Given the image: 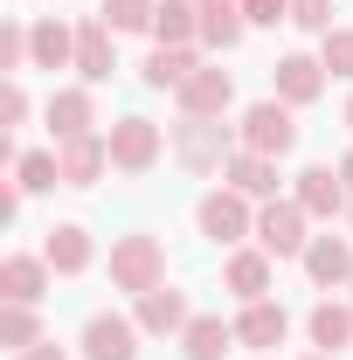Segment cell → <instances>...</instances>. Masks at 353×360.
<instances>
[{"instance_id":"obj_1","label":"cell","mask_w":353,"mask_h":360,"mask_svg":"<svg viewBox=\"0 0 353 360\" xmlns=\"http://www.w3.org/2000/svg\"><path fill=\"white\" fill-rule=\"evenodd\" d=\"M236 146H243V132H229L222 118H180L174 125V160L187 174H222L236 160Z\"/></svg>"},{"instance_id":"obj_2","label":"cell","mask_w":353,"mask_h":360,"mask_svg":"<svg viewBox=\"0 0 353 360\" xmlns=\"http://www.w3.org/2000/svg\"><path fill=\"white\" fill-rule=\"evenodd\" d=\"M153 284H167V250H160V236H118L111 243V291H132L146 298Z\"/></svg>"},{"instance_id":"obj_3","label":"cell","mask_w":353,"mask_h":360,"mask_svg":"<svg viewBox=\"0 0 353 360\" xmlns=\"http://www.w3.org/2000/svg\"><path fill=\"white\" fill-rule=\"evenodd\" d=\"M236 132H243L250 153L284 160V153L298 146V118H291V104H284V97H264V104H250V111H243V125H236Z\"/></svg>"},{"instance_id":"obj_4","label":"cell","mask_w":353,"mask_h":360,"mask_svg":"<svg viewBox=\"0 0 353 360\" xmlns=\"http://www.w3.org/2000/svg\"><path fill=\"white\" fill-rule=\"evenodd\" d=\"M111 167H118V174H153V167H160V153H167V139H160V125H153V118H118V125H111Z\"/></svg>"},{"instance_id":"obj_5","label":"cell","mask_w":353,"mask_h":360,"mask_svg":"<svg viewBox=\"0 0 353 360\" xmlns=\"http://www.w3.org/2000/svg\"><path fill=\"white\" fill-rule=\"evenodd\" d=\"M194 222H201V236H208V243H243V236H257V208H250V194L215 187V194H201Z\"/></svg>"},{"instance_id":"obj_6","label":"cell","mask_w":353,"mask_h":360,"mask_svg":"<svg viewBox=\"0 0 353 360\" xmlns=\"http://www.w3.org/2000/svg\"><path fill=\"white\" fill-rule=\"evenodd\" d=\"M305 208L298 201H264L257 208V250H270V257H305L312 236H305Z\"/></svg>"},{"instance_id":"obj_7","label":"cell","mask_w":353,"mask_h":360,"mask_svg":"<svg viewBox=\"0 0 353 360\" xmlns=\"http://www.w3.org/2000/svg\"><path fill=\"white\" fill-rule=\"evenodd\" d=\"M139 319L125 312H90L84 319V360H139Z\"/></svg>"},{"instance_id":"obj_8","label":"cell","mask_w":353,"mask_h":360,"mask_svg":"<svg viewBox=\"0 0 353 360\" xmlns=\"http://www.w3.org/2000/svg\"><path fill=\"white\" fill-rule=\"evenodd\" d=\"M291 201L305 208L312 222H340L353 194H347V180H340V167H305V174H298V194H291Z\"/></svg>"},{"instance_id":"obj_9","label":"cell","mask_w":353,"mask_h":360,"mask_svg":"<svg viewBox=\"0 0 353 360\" xmlns=\"http://www.w3.org/2000/svg\"><path fill=\"white\" fill-rule=\"evenodd\" d=\"M174 97H180V118H222V111L236 104V77L201 63V70H194V77H187Z\"/></svg>"},{"instance_id":"obj_10","label":"cell","mask_w":353,"mask_h":360,"mask_svg":"<svg viewBox=\"0 0 353 360\" xmlns=\"http://www.w3.org/2000/svg\"><path fill=\"white\" fill-rule=\"evenodd\" d=\"M236 340H243L250 354H270V347H284V340H291V312H284L277 298H257V305H243V312H236Z\"/></svg>"},{"instance_id":"obj_11","label":"cell","mask_w":353,"mask_h":360,"mask_svg":"<svg viewBox=\"0 0 353 360\" xmlns=\"http://www.w3.org/2000/svg\"><path fill=\"white\" fill-rule=\"evenodd\" d=\"M63 187H97L104 167H111V139L104 132H84V139H63Z\"/></svg>"},{"instance_id":"obj_12","label":"cell","mask_w":353,"mask_h":360,"mask_svg":"<svg viewBox=\"0 0 353 360\" xmlns=\"http://www.w3.org/2000/svg\"><path fill=\"white\" fill-rule=\"evenodd\" d=\"M270 84H277V97L298 111V104H319L326 97V63L319 56H284L277 70H270Z\"/></svg>"},{"instance_id":"obj_13","label":"cell","mask_w":353,"mask_h":360,"mask_svg":"<svg viewBox=\"0 0 353 360\" xmlns=\"http://www.w3.org/2000/svg\"><path fill=\"white\" fill-rule=\"evenodd\" d=\"M139 333H153V340H167V333H187V291H174V284H153L146 298H139Z\"/></svg>"},{"instance_id":"obj_14","label":"cell","mask_w":353,"mask_h":360,"mask_svg":"<svg viewBox=\"0 0 353 360\" xmlns=\"http://www.w3.org/2000/svg\"><path fill=\"white\" fill-rule=\"evenodd\" d=\"M42 257H49V270H63V277H84V270L97 264V243H90L84 222H56L49 243H42Z\"/></svg>"},{"instance_id":"obj_15","label":"cell","mask_w":353,"mask_h":360,"mask_svg":"<svg viewBox=\"0 0 353 360\" xmlns=\"http://www.w3.org/2000/svg\"><path fill=\"white\" fill-rule=\"evenodd\" d=\"M222 180H229L236 194H250V201H277V160H270V153L236 146V160L222 167Z\"/></svg>"},{"instance_id":"obj_16","label":"cell","mask_w":353,"mask_h":360,"mask_svg":"<svg viewBox=\"0 0 353 360\" xmlns=\"http://www.w3.org/2000/svg\"><path fill=\"white\" fill-rule=\"evenodd\" d=\"M243 340H236V326L222 312H194L187 319V333H180V354L187 360H222V354H236Z\"/></svg>"},{"instance_id":"obj_17","label":"cell","mask_w":353,"mask_h":360,"mask_svg":"<svg viewBox=\"0 0 353 360\" xmlns=\"http://www.w3.org/2000/svg\"><path fill=\"white\" fill-rule=\"evenodd\" d=\"M298 264H305V277L319 284V291H333V284L353 277V250H347V236H312V250L298 257Z\"/></svg>"},{"instance_id":"obj_18","label":"cell","mask_w":353,"mask_h":360,"mask_svg":"<svg viewBox=\"0 0 353 360\" xmlns=\"http://www.w3.org/2000/svg\"><path fill=\"white\" fill-rule=\"evenodd\" d=\"M49 291V257H7L0 264V298L7 305H42Z\"/></svg>"},{"instance_id":"obj_19","label":"cell","mask_w":353,"mask_h":360,"mask_svg":"<svg viewBox=\"0 0 353 360\" xmlns=\"http://www.w3.org/2000/svg\"><path fill=\"white\" fill-rule=\"evenodd\" d=\"M194 7H201V49H236L250 35L243 0H194Z\"/></svg>"},{"instance_id":"obj_20","label":"cell","mask_w":353,"mask_h":360,"mask_svg":"<svg viewBox=\"0 0 353 360\" xmlns=\"http://www.w3.org/2000/svg\"><path fill=\"white\" fill-rule=\"evenodd\" d=\"M111 70H118L111 28H104V21H84V28H77V77H84V84H111Z\"/></svg>"},{"instance_id":"obj_21","label":"cell","mask_w":353,"mask_h":360,"mask_svg":"<svg viewBox=\"0 0 353 360\" xmlns=\"http://www.w3.org/2000/svg\"><path fill=\"white\" fill-rule=\"evenodd\" d=\"M222 284L243 298V305H257V298H270V250H236L229 264H222Z\"/></svg>"},{"instance_id":"obj_22","label":"cell","mask_w":353,"mask_h":360,"mask_svg":"<svg viewBox=\"0 0 353 360\" xmlns=\"http://www.w3.org/2000/svg\"><path fill=\"white\" fill-rule=\"evenodd\" d=\"M153 42H160V49H194V42H201V7H194V0H160Z\"/></svg>"},{"instance_id":"obj_23","label":"cell","mask_w":353,"mask_h":360,"mask_svg":"<svg viewBox=\"0 0 353 360\" xmlns=\"http://www.w3.org/2000/svg\"><path fill=\"white\" fill-rule=\"evenodd\" d=\"M28 49H35V70H77V28H63L56 14L28 28Z\"/></svg>"},{"instance_id":"obj_24","label":"cell","mask_w":353,"mask_h":360,"mask_svg":"<svg viewBox=\"0 0 353 360\" xmlns=\"http://www.w3.org/2000/svg\"><path fill=\"white\" fill-rule=\"evenodd\" d=\"M305 333H312V347H319V354H347V347H353V305L319 298L312 319H305Z\"/></svg>"},{"instance_id":"obj_25","label":"cell","mask_w":353,"mask_h":360,"mask_svg":"<svg viewBox=\"0 0 353 360\" xmlns=\"http://www.w3.org/2000/svg\"><path fill=\"white\" fill-rule=\"evenodd\" d=\"M90 125H97L90 90H56V97H49V132H56V146H63V139H84Z\"/></svg>"},{"instance_id":"obj_26","label":"cell","mask_w":353,"mask_h":360,"mask_svg":"<svg viewBox=\"0 0 353 360\" xmlns=\"http://www.w3.org/2000/svg\"><path fill=\"white\" fill-rule=\"evenodd\" d=\"M201 70V56L194 49H153L146 63H139V77H146V90H180L187 77Z\"/></svg>"},{"instance_id":"obj_27","label":"cell","mask_w":353,"mask_h":360,"mask_svg":"<svg viewBox=\"0 0 353 360\" xmlns=\"http://www.w3.org/2000/svg\"><path fill=\"white\" fill-rule=\"evenodd\" d=\"M153 14H160V0H104V28L111 35H153Z\"/></svg>"},{"instance_id":"obj_28","label":"cell","mask_w":353,"mask_h":360,"mask_svg":"<svg viewBox=\"0 0 353 360\" xmlns=\"http://www.w3.org/2000/svg\"><path fill=\"white\" fill-rule=\"evenodd\" d=\"M42 340V319H35V305H0V347L7 354H28Z\"/></svg>"},{"instance_id":"obj_29","label":"cell","mask_w":353,"mask_h":360,"mask_svg":"<svg viewBox=\"0 0 353 360\" xmlns=\"http://www.w3.org/2000/svg\"><path fill=\"white\" fill-rule=\"evenodd\" d=\"M14 180H21L28 194H49V187H63V153H21V160H14Z\"/></svg>"},{"instance_id":"obj_30","label":"cell","mask_w":353,"mask_h":360,"mask_svg":"<svg viewBox=\"0 0 353 360\" xmlns=\"http://www.w3.org/2000/svg\"><path fill=\"white\" fill-rule=\"evenodd\" d=\"M319 63H326L333 77H353V28H333V35H319Z\"/></svg>"},{"instance_id":"obj_31","label":"cell","mask_w":353,"mask_h":360,"mask_svg":"<svg viewBox=\"0 0 353 360\" xmlns=\"http://www.w3.org/2000/svg\"><path fill=\"white\" fill-rule=\"evenodd\" d=\"M291 28H305V35H333V0H291Z\"/></svg>"},{"instance_id":"obj_32","label":"cell","mask_w":353,"mask_h":360,"mask_svg":"<svg viewBox=\"0 0 353 360\" xmlns=\"http://www.w3.org/2000/svg\"><path fill=\"white\" fill-rule=\"evenodd\" d=\"M21 118H28V90H21V77H7V84H0V125L14 132Z\"/></svg>"},{"instance_id":"obj_33","label":"cell","mask_w":353,"mask_h":360,"mask_svg":"<svg viewBox=\"0 0 353 360\" xmlns=\"http://www.w3.org/2000/svg\"><path fill=\"white\" fill-rule=\"evenodd\" d=\"M243 14H250V28H277V21H291V0H243Z\"/></svg>"},{"instance_id":"obj_34","label":"cell","mask_w":353,"mask_h":360,"mask_svg":"<svg viewBox=\"0 0 353 360\" xmlns=\"http://www.w3.org/2000/svg\"><path fill=\"white\" fill-rule=\"evenodd\" d=\"M14 360H70V354H63V347H56V340H35V347H28V354H14Z\"/></svg>"},{"instance_id":"obj_35","label":"cell","mask_w":353,"mask_h":360,"mask_svg":"<svg viewBox=\"0 0 353 360\" xmlns=\"http://www.w3.org/2000/svg\"><path fill=\"white\" fill-rule=\"evenodd\" d=\"M340 180H347V194H353V153H347V160H340Z\"/></svg>"},{"instance_id":"obj_36","label":"cell","mask_w":353,"mask_h":360,"mask_svg":"<svg viewBox=\"0 0 353 360\" xmlns=\"http://www.w3.org/2000/svg\"><path fill=\"white\" fill-rule=\"evenodd\" d=\"M347 125H353V97H347Z\"/></svg>"},{"instance_id":"obj_37","label":"cell","mask_w":353,"mask_h":360,"mask_svg":"<svg viewBox=\"0 0 353 360\" xmlns=\"http://www.w3.org/2000/svg\"><path fill=\"white\" fill-rule=\"evenodd\" d=\"M305 360H326V354H305Z\"/></svg>"}]
</instances>
